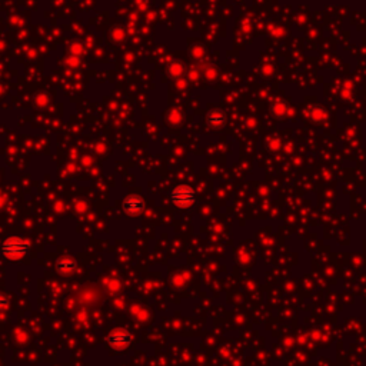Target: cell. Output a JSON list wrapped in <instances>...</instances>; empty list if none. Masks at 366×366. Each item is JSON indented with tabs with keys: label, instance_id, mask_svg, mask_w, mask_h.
<instances>
[{
	"label": "cell",
	"instance_id": "obj_6",
	"mask_svg": "<svg viewBox=\"0 0 366 366\" xmlns=\"http://www.w3.org/2000/svg\"><path fill=\"white\" fill-rule=\"evenodd\" d=\"M56 271L60 275H70L72 272L76 271V260L70 259V258H63V259L57 260L56 263Z\"/></svg>",
	"mask_w": 366,
	"mask_h": 366
},
{
	"label": "cell",
	"instance_id": "obj_4",
	"mask_svg": "<svg viewBox=\"0 0 366 366\" xmlns=\"http://www.w3.org/2000/svg\"><path fill=\"white\" fill-rule=\"evenodd\" d=\"M145 200L142 199L140 196L132 195V196H127L126 199L123 200L122 207H123V212L129 215V216H138L140 213L145 210Z\"/></svg>",
	"mask_w": 366,
	"mask_h": 366
},
{
	"label": "cell",
	"instance_id": "obj_2",
	"mask_svg": "<svg viewBox=\"0 0 366 366\" xmlns=\"http://www.w3.org/2000/svg\"><path fill=\"white\" fill-rule=\"evenodd\" d=\"M169 198H170L175 206L179 207V209H189L196 203L195 189L189 185H183V183L175 186L169 193Z\"/></svg>",
	"mask_w": 366,
	"mask_h": 366
},
{
	"label": "cell",
	"instance_id": "obj_3",
	"mask_svg": "<svg viewBox=\"0 0 366 366\" xmlns=\"http://www.w3.org/2000/svg\"><path fill=\"white\" fill-rule=\"evenodd\" d=\"M107 343L116 349H123L132 343V335L126 329H114L107 335Z\"/></svg>",
	"mask_w": 366,
	"mask_h": 366
},
{
	"label": "cell",
	"instance_id": "obj_7",
	"mask_svg": "<svg viewBox=\"0 0 366 366\" xmlns=\"http://www.w3.org/2000/svg\"><path fill=\"white\" fill-rule=\"evenodd\" d=\"M7 305H9V300L6 299V296H2V295H0V311L7 307Z\"/></svg>",
	"mask_w": 366,
	"mask_h": 366
},
{
	"label": "cell",
	"instance_id": "obj_1",
	"mask_svg": "<svg viewBox=\"0 0 366 366\" xmlns=\"http://www.w3.org/2000/svg\"><path fill=\"white\" fill-rule=\"evenodd\" d=\"M29 249H30V243L26 239H23L20 236H10L3 240V243L0 246V252L9 259H20L22 256H25L29 252Z\"/></svg>",
	"mask_w": 366,
	"mask_h": 366
},
{
	"label": "cell",
	"instance_id": "obj_5",
	"mask_svg": "<svg viewBox=\"0 0 366 366\" xmlns=\"http://www.w3.org/2000/svg\"><path fill=\"white\" fill-rule=\"evenodd\" d=\"M206 122L210 127L219 129V127H222L223 125H225V122H226V114L223 113L222 110H219V109H215V110H212V112L207 113Z\"/></svg>",
	"mask_w": 366,
	"mask_h": 366
}]
</instances>
